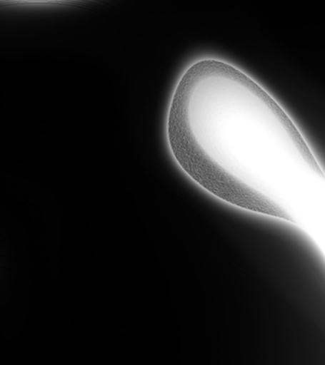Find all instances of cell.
Returning <instances> with one entry per match:
<instances>
[{
    "instance_id": "6da1fadb",
    "label": "cell",
    "mask_w": 325,
    "mask_h": 365,
    "mask_svg": "<svg viewBox=\"0 0 325 365\" xmlns=\"http://www.w3.org/2000/svg\"><path fill=\"white\" fill-rule=\"evenodd\" d=\"M165 131L182 173L228 204L289 221L276 199L324 190V168L286 108L225 60L202 57L184 68Z\"/></svg>"
},
{
    "instance_id": "7a4b0ae2",
    "label": "cell",
    "mask_w": 325,
    "mask_h": 365,
    "mask_svg": "<svg viewBox=\"0 0 325 365\" xmlns=\"http://www.w3.org/2000/svg\"><path fill=\"white\" fill-rule=\"evenodd\" d=\"M15 1H24V2H48V1H56V0H15Z\"/></svg>"
}]
</instances>
